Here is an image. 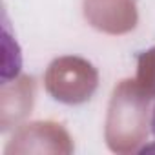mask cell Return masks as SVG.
<instances>
[{
	"instance_id": "cell-1",
	"label": "cell",
	"mask_w": 155,
	"mask_h": 155,
	"mask_svg": "<svg viewBox=\"0 0 155 155\" xmlns=\"http://www.w3.org/2000/svg\"><path fill=\"white\" fill-rule=\"evenodd\" d=\"M150 126H151V135L155 137V104H153V111H151V120H150Z\"/></svg>"
}]
</instances>
